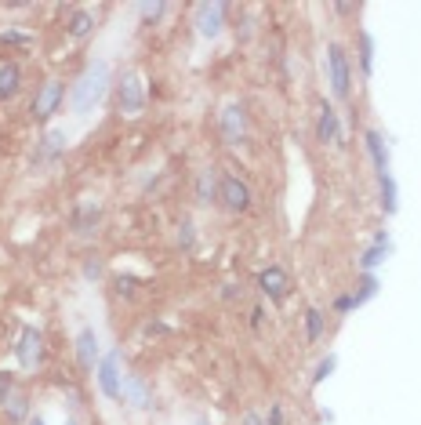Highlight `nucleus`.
<instances>
[{"label":"nucleus","mask_w":421,"mask_h":425,"mask_svg":"<svg viewBox=\"0 0 421 425\" xmlns=\"http://www.w3.org/2000/svg\"><path fill=\"white\" fill-rule=\"evenodd\" d=\"M106 91H109V66L106 62H91L80 76H76V84H73V109L76 113H91L102 98H106Z\"/></svg>","instance_id":"1"},{"label":"nucleus","mask_w":421,"mask_h":425,"mask_svg":"<svg viewBox=\"0 0 421 425\" xmlns=\"http://www.w3.org/2000/svg\"><path fill=\"white\" fill-rule=\"evenodd\" d=\"M117 109L124 117H138L146 109V87H142V76L138 73H124L120 84H117Z\"/></svg>","instance_id":"2"},{"label":"nucleus","mask_w":421,"mask_h":425,"mask_svg":"<svg viewBox=\"0 0 421 425\" xmlns=\"http://www.w3.org/2000/svg\"><path fill=\"white\" fill-rule=\"evenodd\" d=\"M95 375H98V389L109 396V400H120V385H124V375H120V349H113L98 360V367H95Z\"/></svg>","instance_id":"3"},{"label":"nucleus","mask_w":421,"mask_h":425,"mask_svg":"<svg viewBox=\"0 0 421 425\" xmlns=\"http://www.w3.org/2000/svg\"><path fill=\"white\" fill-rule=\"evenodd\" d=\"M327 69H330V91L338 98H349L352 76H349V58L338 44H327Z\"/></svg>","instance_id":"4"},{"label":"nucleus","mask_w":421,"mask_h":425,"mask_svg":"<svg viewBox=\"0 0 421 425\" xmlns=\"http://www.w3.org/2000/svg\"><path fill=\"white\" fill-rule=\"evenodd\" d=\"M225 4H218V0H203V4H196V30L200 36H207V41H214V36L222 33V25H225Z\"/></svg>","instance_id":"5"},{"label":"nucleus","mask_w":421,"mask_h":425,"mask_svg":"<svg viewBox=\"0 0 421 425\" xmlns=\"http://www.w3.org/2000/svg\"><path fill=\"white\" fill-rule=\"evenodd\" d=\"M62 95H66V87H62V80H47L41 91H36L33 98V117L36 120H51L62 106Z\"/></svg>","instance_id":"6"},{"label":"nucleus","mask_w":421,"mask_h":425,"mask_svg":"<svg viewBox=\"0 0 421 425\" xmlns=\"http://www.w3.org/2000/svg\"><path fill=\"white\" fill-rule=\"evenodd\" d=\"M15 356H19V364H22L25 371H33L36 364H41V356H44V338H41V331H36V327H22L19 345H15Z\"/></svg>","instance_id":"7"},{"label":"nucleus","mask_w":421,"mask_h":425,"mask_svg":"<svg viewBox=\"0 0 421 425\" xmlns=\"http://www.w3.org/2000/svg\"><path fill=\"white\" fill-rule=\"evenodd\" d=\"M218 200L229 211H247L251 208V189H247V182H240L236 175H225L218 182Z\"/></svg>","instance_id":"8"},{"label":"nucleus","mask_w":421,"mask_h":425,"mask_svg":"<svg viewBox=\"0 0 421 425\" xmlns=\"http://www.w3.org/2000/svg\"><path fill=\"white\" fill-rule=\"evenodd\" d=\"M218 124H222V135H225L229 146H240V142H244V135H247V117H244V109H240V106H225V109L218 113Z\"/></svg>","instance_id":"9"},{"label":"nucleus","mask_w":421,"mask_h":425,"mask_svg":"<svg viewBox=\"0 0 421 425\" xmlns=\"http://www.w3.org/2000/svg\"><path fill=\"white\" fill-rule=\"evenodd\" d=\"M120 400H124V404H131V407H138V411H146V407H152V389L146 385V378H138V375H124Z\"/></svg>","instance_id":"10"},{"label":"nucleus","mask_w":421,"mask_h":425,"mask_svg":"<svg viewBox=\"0 0 421 425\" xmlns=\"http://www.w3.org/2000/svg\"><path fill=\"white\" fill-rule=\"evenodd\" d=\"M258 287H262V294H269L273 302H284L287 291H291V280H287V273L280 265H269V269L258 273Z\"/></svg>","instance_id":"11"},{"label":"nucleus","mask_w":421,"mask_h":425,"mask_svg":"<svg viewBox=\"0 0 421 425\" xmlns=\"http://www.w3.org/2000/svg\"><path fill=\"white\" fill-rule=\"evenodd\" d=\"M76 360H80L84 371L98 367V334H95V327H84L76 334Z\"/></svg>","instance_id":"12"},{"label":"nucleus","mask_w":421,"mask_h":425,"mask_svg":"<svg viewBox=\"0 0 421 425\" xmlns=\"http://www.w3.org/2000/svg\"><path fill=\"white\" fill-rule=\"evenodd\" d=\"M316 138H320L323 146H327V142H330V146H338V142H341L338 113H334V106H327V102L320 106V120H316Z\"/></svg>","instance_id":"13"},{"label":"nucleus","mask_w":421,"mask_h":425,"mask_svg":"<svg viewBox=\"0 0 421 425\" xmlns=\"http://www.w3.org/2000/svg\"><path fill=\"white\" fill-rule=\"evenodd\" d=\"M98 218H102V204L98 200H84L80 208H76V215H73V229L76 233H95Z\"/></svg>","instance_id":"14"},{"label":"nucleus","mask_w":421,"mask_h":425,"mask_svg":"<svg viewBox=\"0 0 421 425\" xmlns=\"http://www.w3.org/2000/svg\"><path fill=\"white\" fill-rule=\"evenodd\" d=\"M95 30V15L91 11H84V8H76V11H69V19H66V33L73 36V41H84L87 33Z\"/></svg>","instance_id":"15"},{"label":"nucleus","mask_w":421,"mask_h":425,"mask_svg":"<svg viewBox=\"0 0 421 425\" xmlns=\"http://www.w3.org/2000/svg\"><path fill=\"white\" fill-rule=\"evenodd\" d=\"M196 200L200 204H214V200H218V175H214V167L200 171V178H196Z\"/></svg>","instance_id":"16"},{"label":"nucleus","mask_w":421,"mask_h":425,"mask_svg":"<svg viewBox=\"0 0 421 425\" xmlns=\"http://www.w3.org/2000/svg\"><path fill=\"white\" fill-rule=\"evenodd\" d=\"M363 142H367V153H371L378 175H385V171H389V153H385V142H381V135H378V131H367Z\"/></svg>","instance_id":"17"},{"label":"nucleus","mask_w":421,"mask_h":425,"mask_svg":"<svg viewBox=\"0 0 421 425\" xmlns=\"http://www.w3.org/2000/svg\"><path fill=\"white\" fill-rule=\"evenodd\" d=\"M19 87H22V69L15 62H4V66H0V98H11Z\"/></svg>","instance_id":"18"},{"label":"nucleus","mask_w":421,"mask_h":425,"mask_svg":"<svg viewBox=\"0 0 421 425\" xmlns=\"http://www.w3.org/2000/svg\"><path fill=\"white\" fill-rule=\"evenodd\" d=\"M66 142H69V135L62 131V127H55V131H47V135H44V149H41V160H51V157H58V153L66 149Z\"/></svg>","instance_id":"19"},{"label":"nucleus","mask_w":421,"mask_h":425,"mask_svg":"<svg viewBox=\"0 0 421 425\" xmlns=\"http://www.w3.org/2000/svg\"><path fill=\"white\" fill-rule=\"evenodd\" d=\"M378 186H381V208H385L389 215L396 211V182H392V175H378Z\"/></svg>","instance_id":"20"},{"label":"nucleus","mask_w":421,"mask_h":425,"mask_svg":"<svg viewBox=\"0 0 421 425\" xmlns=\"http://www.w3.org/2000/svg\"><path fill=\"white\" fill-rule=\"evenodd\" d=\"M320 334H323V313L320 309H309V313H305V338L320 342Z\"/></svg>","instance_id":"21"},{"label":"nucleus","mask_w":421,"mask_h":425,"mask_svg":"<svg viewBox=\"0 0 421 425\" xmlns=\"http://www.w3.org/2000/svg\"><path fill=\"white\" fill-rule=\"evenodd\" d=\"M360 66H363V73L374 69V41H371V33H360Z\"/></svg>","instance_id":"22"},{"label":"nucleus","mask_w":421,"mask_h":425,"mask_svg":"<svg viewBox=\"0 0 421 425\" xmlns=\"http://www.w3.org/2000/svg\"><path fill=\"white\" fill-rule=\"evenodd\" d=\"M385 254H389V243H374V248H371V251H367L363 259H360V265L367 269V273H371L374 265H381V262H385Z\"/></svg>","instance_id":"23"},{"label":"nucleus","mask_w":421,"mask_h":425,"mask_svg":"<svg viewBox=\"0 0 421 425\" xmlns=\"http://www.w3.org/2000/svg\"><path fill=\"white\" fill-rule=\"evenodd\" d=\"M4 407H8V418L11 422H22L25 415H30V400H25V396H15V393H11V400Z\"/></svg>","instance_id":"24"},{"label":"nucleus","mask_w":421,"mask_h":425,"mask_svg":"<svg viewBox=\"0 0 421 425\" xmlns=\"http://www.w3.org/2000/svg\"><path fill=\"white\" fill-rule=\"evenodd\" d=\"M374 294H378V280H374L371 273H367L363 283H360V294H352V302H356V305H363L367 298H374Z\"/></svg>","instance_id":"25"},{"label":"nucleus","mask_w":421,"mask_h":425,"mask_svg":"<svg viewBox=\"0 0 421 425\" xmlns=\"http://www.w3.org/2000/svg\"><path fill=\"white\" fill-rule=\"evenodd\" d=\"M138 15H142L146 22H157V19L168 15V4H160V0L157 4H138Z\"/></svg>","instance_id":"26"},{"label":"nucleus","mask_w":421,"mask_h":425,"mask_svg":"<svg viewBox=\"0 0 421 425\" xmlns=\"http://www.w3.org/2000/svg\"><path fill=\"white\" fill-rule=\"evenodd\" d=\"M178 243H182L185 251L196 243V226H193V222H182V226H178Z\"/></svg>","instance_id":"27"},{"label":"nucleus","mask_w":421,"mask_h":425,"mask_svg":"<svg viewBox=\"0 0 421 425\" xmlns=\"http://www.w3.org/2000/svg\"><path fill=\"white\" fill-rule=\"evenodd\" d=\"M334 367H338V356H327V360H320V367H316V375H312V385H320V382H323V378H327Z\"/></svg>","instance_id":"28"},{"label":"nucleus","mask_w":421,"mask_h":425,"mask_svg":"<svg viewBox=\"0 0 421 425\" xmlns=\"http://www.w3.org/2000/svg\"><path fill=\"white\" fill-rule=\"evenodd\" d=\"M11 389H15V382H11L8 371H0V404H8V400H11Z\"/></svg>","instance_id":"29"},{"label":"nucleus","mask_w":421,"mask_h":425,"mask_svg":"<svg viewBox=\"0 0 421 425\" xmlns=\"http://www.w3.org/2000/svg\"><path fill=\"white\" fill-rule=\"evenodd\" d=\"M0 41H4V44H30V36H25V33H0Z\"/></svg>","instance_id":"30"},{"label":"nucleus","mask_w":421,"mask_h":425,"mask_svg":"<svg viewBox=\"0 0 421 425\" xmlns=\"http://www.w3.org/2000/svg\"><path fill=\"white\" fill-rule=\"evenodd\" d=\"M334 309H338V313H349V309H356V302H352V294H341V298L334 302Z\"/></svg>","instance_id":"31"},{"label":"nucleus","mask_w":421,"mask_h":425,"mask_svg":"<svg viewBox=\"0 0 421 425\" xmlns=\"http://www.w3.org/2000/svg\"><path fill=\"white\" fill-rule=\"evenodd\" d=\"M265 425H284V407L273 404V411H269V422H265Z\"/></svg>","instance_id":"32"},{"label":"nucleus","mask_w":421,"mask_h":425,"mask_svg":"<svg viewBox=\"0 0 421 425\" xmlns=\"http://www.w3.org/2000/svg\"><path fill=\"white\" fill-rule=\"evenodd\" d=\"M84 276H87V280L102 276V262H87V265H84Z\"/></svg>","instance_id":"33"},{"label":"nucleus","mask_w":421,"mask_h":425,"mask_svg":"<svg viewBox=\"0 0 421 425\" xmlns=\"http://www.w3.org/2000/svg\"><path fill=\"white\" fill-rule=\"evenodd\" d=\"M117 291H120V294H131V291H135V280H131V276H120V280H117Z\"/></svg>","instance_id":"34"},{"label":"nucleus","mask_w":421,"mask_h":425,"mask_svg":"<svg viewBox=\"0 0 421 425\" xmlns=\"http://www.w3.org/2000/svg\"><path fill=\"white\" fill-rule=\"evenodd\" d=\"M244 425H265L258 415H254V411H247V415H244Z\"/></svg>","instance_id":"35"},{"label":"nucleus","mask_w":421,"mask_h":425,"mask_svg":"<svg viewBox=\"0 0 421 425\" xmlns=\"http://www.w3.org/2000/svg\"><path fill=\"white\" fill-rule=\"evenodd\" d=\"M30 425H44V422H41V418H33V422H30Z\"/></svg>","instance_id":"36"},{"label":"nucleus","mask_w":421,"mask_h":425,"mask_svg":"<svg viewBox=\"0 0 421 425\" xmlns=\"http://www.w3.org/2000/svg\"><path fill=\"white\" fill-rule=\"evenodd\" d=\"M62 425H76V422H62Z\"/></svg>","instance_id":"37"},{"label":"nucleus","mask_w":421,"mask_h":425,"mask_svg":"<svg viewBox=\"0 0 421 425\" xmlns=\"http://www.w3.org/2000/svg\"><path fill=\"white\" fill-rule=\"evenodd\" d=\"M200 425H207V422H200Z\"/></svg>","instance_id":"38"}]
</instances>
